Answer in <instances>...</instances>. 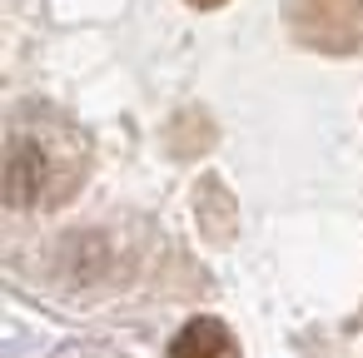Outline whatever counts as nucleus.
<instances>
[{"label":"nucleus","instance_id":"f257e3e1","mask_svg":"<svg viewBox=\"0 0 363 358\" xmlns=\"http://www.w3.org/2000/svg\"><path fill=\"white\" fill-rule=\"evenodd\" d=\"M294 30L318 50H363V0H294Z\"/></svg>","mask_w":363,"mask_h":358},{"label":"nucleus","instance_id":"f03ea898","mask_svg":"<svg viewBox=\"0 0 363 358\" xmlns=\"http://www.w3.org/2000/svg\"><path fill=\"white\" fill-rule=\"evenodd\" d=\"M40 194H50V155L40 150V140H16L6 155V204L26 209L40 204Z\"/></svg>","mask_w":363,"mask_h":358},{"label":"nucleus","instance_id":"7ed1b4c3","mask_svg":"<svg viewBox=\"0 0 363 358\" xmlns=\"http://www.w3.org/2000/svg\"><path fill=\"white\" fill-rule=\"evenodd\" d=\"M169 358H239V338H234L229 323H219V318H189V323L174 333Z\"/></svg>","mask_w":363,"mask_h":358},{"label":"nucleus","instance_id":"20e7f679","mask_svg":"<svg viewBox=\"0 0 363 358\" xmlns=\"http://www.w3.org/2000/svg\"><path fill=\"white\" fill-rule=\"evenodd\" d=\"M189 6H199V11H214V6H224V0H189Z\"/></svg>","mask_w":363,"mask_h":358}]
</instances>
